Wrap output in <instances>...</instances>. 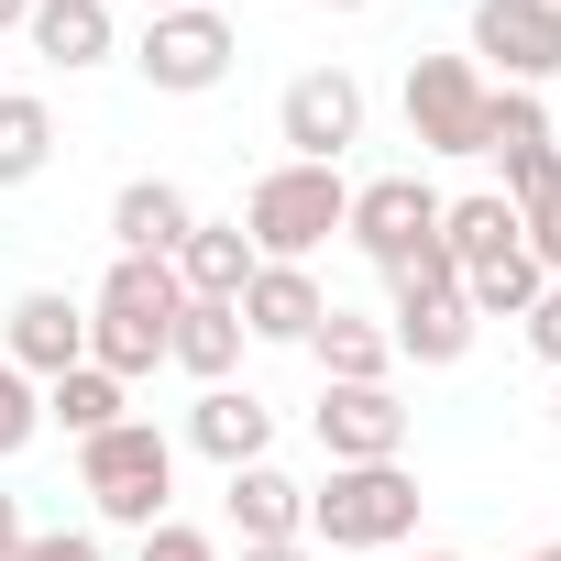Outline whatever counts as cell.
I'll return each instance as SVG.
<instances>
[{
  "instance_id": "cell-1",
  "label": "cell",
  "mask_w": 561,
  "mask_h": 561,
  "mask_svg": "<svg viewBox=\"0 0 561 561\" xmlns=\"http://www.w3.org/2000/svg\"><path fill=\"white\" fill-rule=\"evenodd\" d=\"M176 309H187L176 264H154V253H111L100 298H89V364H100V375H122V386H133V375H154V364H165Z\"/></svg>"
},
{
  "instance_id": "cell-2",
  "label": "cell",
  "mask_w": 561,
  "mask_h": 561,
  "mask_svg": "<svg viewBox=\"0 0 561 561\" xmlns=\"http://www.w3.org/2000/svg\"><path fill=\"white\" fill-rule=\"evenodd\" d=\"M342 220H353V176H342V165H264V176L242 187V242H253V264H309Z\"/></svg>"
},
{
  "instance_id": "cell-3",
  "label": "cell",
  "mask_w": 561,
  "mask_h": 561,
  "mask_svg": "<svg viewBox=\"0 0 561 561\" xmlns=\"http://www.w3.org/2000/svg\"><path fill=\"white\" fill-rule=\"evenodd\" d=\"M419 506L430 495L408 462H331V484H309V550H397Z\"/></svg>"
},
{
  "instance_id": "cell-4",
  "label": "cell",
  "mask_w": 561,
  "mask_h": 561,
  "mask_svg": "<svg viewBox=\"0 0 561 561\" xmlns=\"http://www.w3.org/2000/svg\"><path fill=\"white\" fill-rule=\"evenodd\" d=\"M78 484H89V506H100L111 528H154L165 495H176V440H165L154 419H122V430L78 440Z\"/></svg>"
},
{
  "instance_id": "cell-5",
  "label": "cell",
  "mask_w": 561,
  "mask_h": 561,
  "mask_svg": "<svg viewBox=\"0 0 561 561\" xmlns=\"http://www.w3.org/2000/svg\"><path fill=\"white\" fill-rule=\"evenodd\" d=\"M364 78L353 67H309V78H287V100H275V144H287V165H342L353 144H364Z\"/></svg>"
},
{
  "instance_id": "cell-6",
  "label": "cell",
  "mask_w": 561,
  "mask_h": 561,
  "mask_svg": "<svg viewBox=\"0 0 561 561\" xmlns=\"http://www.w3.org/2000/svg\"><path fill=\"white\" fill-rule=\"evenodd\" d=\"M144 89H165V100H198V89H220L231 78V12L220 0H187V12H144Z\"/></svg>"
},
{
  "instance_id": "cell-7",
  "label": "cell",
  "mask_w": 561,
  "mask_h": 561,
  "mask_svg": "<svg viewBox=\"0 0 561 561\" xmlns=\"http://www.w3.org/2000/svg\"><path fill=\"white\" fill-rule=\"evenodd\" d=\"M484 67L473 56H408V144L419 154H484Z\"/></svg>"
},
{
  "instance_id": "cell-8",
  "label": "cell",
  "mask_w": 561,
  "mask_h": 561,
  "mask_svg": "<svg viewBox=\"0 0 561 561\" xmlns=\"http://www.w3.org/2000/svg\"><path fill=\"white\" fill-rule=\"evenodd\" d=\"M473 56L495 67V89L561 78V0H473Z\"/></svg>"
},
{
  "instance_id": "cell-9",
  "label": "cell",
  "mask_w": 561,
  "mask_h": 561,
  "mask_svg": "<svg viewBox=\"0 0 561 561\" xmlns=\"http://www.w3.org/2000/svg\"><path fill=\"white\" fill-rule=\"evenodd\" d=\"M0 364L34 375V386H56L67 364H89V309L56 298V287H23L12 309H0Z\"/></svg>"
},
{
  "instance_id": "cell-10",
  "label": "cell",
  "mask_w": 561,
  "mask_h": 561,
  "mask_svg": "<svg viewBox=\"0 0 561 561\" xmlns=\"http://www.w3.org/2000/svg\"><path fill=\"white\" fill-rule=\"evenodd\" d=\"M375 264H397V253H419V242H440V187L419 176V165H397V176H364L353 187V220H342Z\"/></svg>"
},
{
  "instance_id": "cell-11",
  "label": "cell",
  "mask_w": 561,
  "mask_h": 561,
  "mask_svg": "<svg viewBox=\"0 0 561 561\" xmlns=\"http://www.w3.org/2000/svg\"><path fill=\"white\" fill-rule=\"evenodd\" d=\"M309 430H320L331 462H408V408H397V386H320Z\"/></svg>"
},
{
  "instance_id": "cell-12",
  "label": "cell",
  "mask_w": 561,
  "mask_h": 561,
  "mask_svg": "<svg viewBox=\"0 0 561 561\" xmlns=\"http://www.w3.org/2000/svg\"><path fill=\"white\" fill-rule=\"evenodd\" d=\"M264 440H275V408H264L253 386H198V408H187V451H209L220 473H242V462H264Z\"/></svg>"
},
{
  "instance_id": "cell-13",
  "label": "cell",
  "mask_w": 561,
  "mask_h": 561,
  "mask_svg": "<svg viewBox=\"0 0 561 561\" xmlns=\"http://www.w3.org/2000/svg\"><path fill=\"white\" fill-rule=\"evenodd\" d=\"M231 309H242L253 342H309V331L331 320V298H320V275H309V264H253V287H242Z\"/></svg>"
},
{
  "instance_id": "cell-14",
  "label": "cell",
  "mask_w": 561,
  "mask_h": 561,
  "mask_svg": "<svg viewBox=\"0 0 561 561\" xmlns=\"http://www.w3.org/2000/svg\"><path fill=\"white\" fill-rule=\"evenodd\" d=\"M23 34H34V56H45V67H67V78L122 56V23H111V0H34V23H23Z\"/></svg>"
},
{
  "instance_id": "cell-15",
  "label": "cell",
  "mask_w": 561,
  "mask_h": 561,
  "mask_svg": "<svg viewBox=\"0 0 561 561\" xmlns=\"http://www.w3.org/2000/svg\"><path fill=\"white\" fill-rule=\"evenodd\" d=\"M220 506H231L242 550H253V539H309V484L275 473V462H242V473L220 484Z\"/></svg>"
},
{
  "instance_id": "cell-16",
  "label": "cell",
  "mask_w": 561,
  "mask_h": 561,
  "mask_svg": "<svg viewBox=\"0 0 561 561\" xmlns=\"http://www.w3.org/2000/svg\"><path fill=\"white\" fill-rule=\"evenodd\" d=\"M187 220H198V209H187V187H176V176H133V187L111 198V242H122V253H154V264H176Z\"/></svg>"
},
{
  "instance_id": "cell-17",
  "label": "cell",
  "mask_w": 561,
  "mask_h": 561,
  "mask_svg": "<svg viewBox=\"0 0 561 561\" xmlns=\"http://www.w3.org/2000/svg\"><path fill=\"white\" fill-rule=\"evenodd\" d=\"M440 253H451L462 275H484V264L528 253V231H517V209H506L495 187H473V198H440Z\"/></svg>"
},
{
  "instance_id": "cell-18",
  "label": "cell",
  "mask_w": 561,
  "mask_h": 561,
  "mask_svg": "<svg viewBox=\"0 0 561 561\" xmlns=\"http://www.w3.org/2000/svg\"><path fill=\"white\" fill-rule=\"evenodd\" d=\"M242 309H220V298H187L176 309V331H165V364L176 375H198V386H231V364H242Z\"/></svg>"
},
{
  "instance_id": "cell-19",
  "label": "cell",
  "mask_w": 561,
  "mask_h": 561,
  "mask_svg": "<svg viewBox=\"0 0 561 561\" xmlns=\"http://www.w3.org/2000/svg\"><path fill=\"white\" fill-rule=\"evenodd\" d=\"M176 287L187 298H242L253 287V242H242V220H187V242H176Z\"/></svg>"
},
{
  "instance_id": "cell-20",
  "label": "cell",
  "mask_w": 561,
  "mask_h": 561,
  "mask_svg": "<svg viewBox=\"0 0 561 561\" xmlns=\"http://www.w3.org/2000/svg\"><path fill=\"white\" fill-rule=\"evenodd\" d=\"M309 353H320V386H386V375H397L386 320H353V309H331V320L309 331Z\"/></svg>"
},
{
  "instance_id": "cell-21",
  "label": "cell",
  "mask_w": 561,
  "mask_h": 561,
  "mask_svg": "<svg viewBox=\"0 0 561 561\" xmlns=\"http://www.w3.org/2000/svg\"><path fill=\"white\" fill-rule=\"evenodd\" d=\"M45 419H56L67 440H100V430H122V419H133V386H122V375H100V364H67V375L45 386Z\"/></svg>"
},
{
  "instance_id": "cell-22",
  "label": "cell",
  "mask_w": 561,
  "mask_h": 561,
  "mask_svg": "<svg viewBox=\"0 0 561 561\" xmlns=\"http://www.w3.org/2000/svg\"><path fill=\"white\" fill-rule=\"evenodd\" d=\"M473 331H484V320H473L462 298H419V309H397V320H386V342H397L408 364H430V375H440V364H462V353H473Z\"/></svg>"
},
{
  "instance_id": "cell-23",
  "label": "cell",
  "mask_w": 561,
  "mask_h": 561,
  "mask_svg": "<svg viewBox=\"0 0 561 561\" xmlns=\"http://www.w3.org/2000/svg\"><path fill=\"white\" fill-rule=\"evenodd\" d=\"M56 165V111L34 89H0V187H34Z\"/></svg>"
},
{
  "instance_id": "cell-24",
  "label": "cell",
  "mask_w": 561,
  "mask_h": 561,
  "mask_svg": "<svg viewBox=\"0 0 561 561\" xmlns=\"http://www.w3.org/2000/svg\"><path fill=\"white\" fill-rule=\"evenodd\" d=\"M550 287L539 275V253H506V264H484V275H462V309L473 320H528V298Z\"/></svg>"
},
{
  "instance_id": "cell-25",
  "label": "cell",
  "mask_w": 561,
  "mask_h": 561,
  "mask_svg": "<svg viewBox=\"0 0 561 561\" xmlns=\"http://www.w3.org/2000/svg\"><path fill=\"white\" fill-rule=\"evenodd\" d=\"M386 298H397V309H419V298H462V264H451L440 242H419V253L386 264Z\"/></svg>"
},
{
  "instance_id": "cell-26",
  "label": "cell",
  "mask_w": 561,
  "mask_h": 561,
  "mask_svg": "<svg viewBox=\"0 0 561 561\" xmlns=\"http://www.w3.org/2000/svg\"><path fill=\"white\" fill-rule=\"evenodd\" d=\"M34 430H45V386H34V375H12V364H0V462H12V451H23Z\"/></svg>"
},
{
  "instance_id": "cell-27",
  "label": "cell",
  "mask_w": 561,
  "mask_h": 561,
  "mask_svg": "<svg viewBox=\"0 0 561 561\" xmlns=\"http://www.w3.org/2000/svg\"><path fill=\"white\" fill-rule=\"evenodd\" d=\"M517 331H528V353H539V364L561 375V275H550V287L528 298V320H517Z\"/></svg>"
},
{
  "instance_id": "cell-28",
  "label": "cell",
  "mask_w": 561,
  "mask_h": 561,
  "mask_svg": "<svg viewBox=\"0 0 561 561\" xmlns=\"http://www.w3.org/2000/svg\"><path fill=\"white\" fill-rule=\"evenodd\" d=\"M144 561H220V550H209L198 528H176V517H154V528H144Z\"/></svg>"
},
{
  "instance_id": "cell-29",
  "label": "cell",
  "mask_w": 561,
  "mask_h": 561,
  "mask_svg": "<svg viewBox=\"0 0 561 561\" xmlns=\"http://www.w3.org/2000/svg\"><path fill=\"white\" fill-rule=\"evenodd\" d=\"M23 561H111V550H100V528H45V539H23Z\"/></svg>"
},
{
  "instance_id": "cell-30",
  "label": "cell",
  "mask_w": 561,
  "mask_h": 561,
  "mask_svg": "<svg viewBox=\"0 0 561 561\" xmlns=\"http://www.w3.org/2000/svg\"><path fill=\"white\" fill-rule=\"evenodd\" d=\"M23 539H34V528H23V495L0 484V561H23Z\"/></svg>"
},
{
  "instance_id": "cell-31",
  "label": "cell",
  "mask_w": 561,
  "mask_h": 561,
  "mask_svg": "<svg viewBox=\"0 0 561 561\" xmlns=\"http://www.w3.org/2000/svg\"><path fill=\"white\" fill-rule=\"evenodd\" d=\"M528 253H539V275H561V198H550V220L528 231Z\"/></svg>"
},
{
  "instance_id": "cell-32",
  "label": "cell",
  "mask_w": 561,
  "mask_h": 561,
  "mask_svg": "<svg viewBox=\"0 0 561 561\" xmlns=\"http://www.w3.org/2000/svg\"><path fill=\"white\" fill-rule=\"evenodd\" d=\"M242 561H320V550H309V539H253Z\"/></svg>"
},
{
  "instance_id": "cell-33",
  "label": "cell",
  "mask_w": 561,
  "mask_h": 561,
  "mask_svg": "<svg viewBox=\"0 0 561 561\" xmlns=\"http://www.w3.org/2000/svg\"><path fill=\"white\" fill-rule=\"evenodd\" d=\"M34 23V0H0V34H23Z\"/></svg>"
},
{
  "instance_id": "cell-34",
  "label": "cell",
  "mask_w": 561,
  "mask_h": 561,
  "mask_svg": "<svg viewBox=\"0 0 561 561\" xmlns=\"http://www.w3.org/2000/svg\"><path fill=\"white\" fill-rule=\"evenodd\" d=\"M528 561H561V539H539V550H528Z\"/></svg>"
},
{
  "instance_id": "cell-35",
  "label": "cell",
  "mask_w": 561,
  "mask_h": 561,
  "mask_svg": "<svg viewBox=\"0 0 561 561\" xmlns=\"http://www.w3.org/2000/svg\"><path fill=\"white\" fill-rule=\"evenodd\" d=\"M331 12H375V0H331Z\"/></svg>"
},
{
  "instance_id": "cell-36",
  "label": "cell",
  "mask_w": 561,
  "mask_h": 561,
  "mask_svg": "<svg viewBox=\"0 0 561 561\" xmlns=\"http://www.w3.org/2000/svg\"><path fill=\"white\" fill-rule=\"evenodd\" d=\"M144 12H187V0H144Z\"/></svg>"
},
{
  "instance_id": "cell-37",
  "label": "cell",
  "mask_w": 561,
  "mask_h": 561,
  "mask_svg": "<svg viewBox=\"0 0 561 561\" xmlns=\"http://www.w3.org/2000/svg\"><path fill=\"white\" fill-rule=\"evenodd\" d=\"M550 430H561V386H550Z\"/></svg>"
},
{
  "instance_id": "cell-38",
  "label": "cell",
  "mask_w": 561,
  "mask_h": 561,
  "mask_svg": "<svg viewBox=\"0 0 561 561\" xmlns=\"http://www.w3.org/2000/svg\"><path fill=\"white\" fill-rule=\"evenodd\" d=\"M419 561H462V550H419Z\"/></svg>"
},
{
  "instance_id": "cell-39",
  "label": "cell",
  "mask_w": 561,
  "mask_h": 561,
  "mask_svg": "<svg viewBox=\"0 0 561 561\" xmlns=\"http://www.w3.org/2000/svg\"><path fill=\"white\" fill-rule=\"evenodd\" d=\"M220 12H253V0H220Z\"/></svg>"
}]
</instances>
